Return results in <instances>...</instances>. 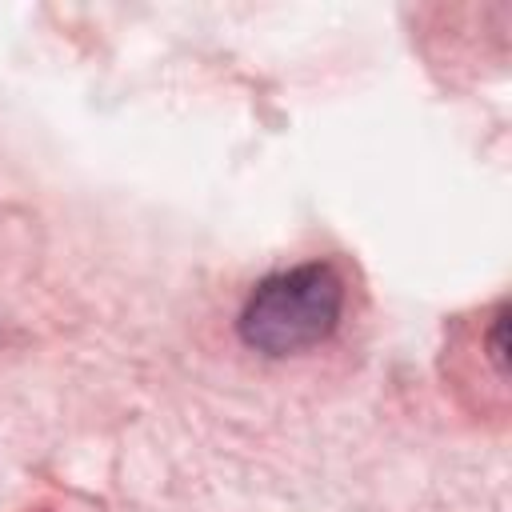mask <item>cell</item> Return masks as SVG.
<instances>
[{"label": "cell", "mask_w": 512, "mask_h": 512, "mask_svg": "<svg viewBox=\"0 0 512 512\" xmlns=\"http://www.w3.org/2000/svg\"><path fill=\"white\" fill-rule=\"evenodd\" d=\"M344 316V280L328 260H308L264 276L240 316V340L260 356H300L324 344Z\"/></svg>", "instance_id": "1"}]
</instances>
